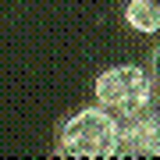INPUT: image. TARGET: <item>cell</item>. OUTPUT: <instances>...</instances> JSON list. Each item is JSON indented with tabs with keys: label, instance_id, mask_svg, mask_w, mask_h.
<instances>
[{
	"label": "cell",
	"instance_id": "cell-3",
	"mask_svg": "<svg viewBox=\"0 0 160 160\" xmlns=\"http://www.w3.org/2000/svg\"><path fill=\"white\" fill-rule=\"evenodd\" d=\"M121 157H160V107L121 114Z\"/></svg>",
	"mask_w": 160,
	"mask_h": 160
},
{
	"label": "cell",
	"instance_id": "cell-5",
	"mask_svg": "<svg viewBox=\"0 0 160 160\" xmlns=\"http://www.w3.org/2000/svg\"><path fill=\"white\" fill-rule=\"evenodd\" d=\"M153 78H160V46H157V53H153Z\"/></svg>",
	"mask_w": 160,
	"mask_h": 160
},
{
	"label": "cell",
	"instance_id": "cell-2",
	"mask_svg": "<svg viewBox=\"0 0 160 160\" xmlns=\"http://www.w3.org/2000/svg\"><path fill=\"white\" fill-rule=\"evenodd\" d=\"M92 96L100 107L114 110V114H132V110L153 103V78L139 64H114L96 75Z\"/></svg>",
	"mask_w": 160,
	"mask_h": 160
},
{
	"label": "cell",
	"instance_id": "cell-4",
	"mask_svg": "<svg viewBox=\"0 0 160 160\" xmlns=\"http://www.w3.org/2000/svg\"><path fill=\"white\" fill-rule=\"evenodd\" d=\"M125 25L132 32H142V36L160 32V0H128Z\"/></svg>",
	"mask_w": 160,
	"mask_h": 160
},
{
	"label": "cell",
	"instance_id": "cell-1",
	"mask_svg": "<svg viewBox=\"0 0 160 160\" xmlns=\"http://www.w3.org/2000/svg\"><path fill=\"white\" fill-rule=\"evenodd\" d=\"M61 157H86V160H110L121 157V114L107 107H82L61 125L57 135Z\"/></svg>",
	"mask_w": 160,
	"mask_h": 160
}]
</instances>
